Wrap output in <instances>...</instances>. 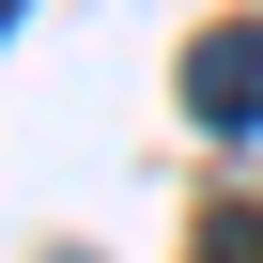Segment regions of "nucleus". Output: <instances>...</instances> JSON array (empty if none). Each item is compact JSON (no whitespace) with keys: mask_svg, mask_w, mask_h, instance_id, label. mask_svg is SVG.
Wrapping results in <instances>:
<instances>
[{"mask_svg":"<svg viewBox=\"0 0 263 263\" xmlns=\"http://www.w3.org/2000/svg\"><path fill=\"white\" fill-rule=\"evenodd\" d=\"M186 108L201 124H263V16H232V31L186 47Z\"/></svg>","mask_w":263,"mask_h":263,"instance_id":"1","label":"nucleus"},{"mask_svg":"<svg viewBox=\"0 0 263 263\" xmlns=\"http://www.w3.org/2000/svg\"><path fill=\"white\" fill-rule=\"evenodd\" d=\"M201 263H263V201H217L201 217Z\"/></svg>","mask_w":263,"mask_h":263,"instance_id":"2","label":"nucleus"},{"mask_svg":"<svg viewBox=\"0 0 263 263\" xmlns=\"http://www.w3.org/2000/svg\"><path fill=\"white\" fill-rule=\"evenodd\" d=\"M0 31H16V0H0Z\"/></svg>","mask_w":263,"mask_h":263,"instance_id":"3","label":"nucleus"}]
</instances>
